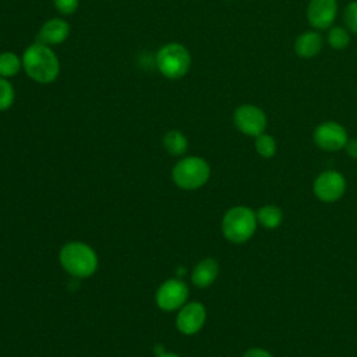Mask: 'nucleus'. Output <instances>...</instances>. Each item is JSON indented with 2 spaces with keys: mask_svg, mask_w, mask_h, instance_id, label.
<instances>
[{
  "mask_svg": "<svg viewBox=\"0 0 357 357\" xmlns=\"http://www.w3.org/2000/svg\"><path fill=\"white\" fill-rule=\"evenodd\" d=\"M243 357H273L268 350L261 349V347H251L248 349Z\"/></svg>",
  "mask_w": 357,
  "mask_h": 357,
  "instance_id": "23",
  "label": "nucleus"
},
{
  "mask_svg": "<svg viewBox=\"0 0 357 357\" xmlns=\"http://www.w3.org/2000/svg\"><path fill=\"white\" fill-rule=\"evenodd\" d=\"M312 138L317 146L326 152L340 151L349 141L346 128L336 121H324L317 126Z\"/></svg>",
  "mask_w": 357,
  "mask_h": 357,
  "instance_id": "8",
  "label": "nucleus"
},
{
  "mask_svg": "<svg viewBox=\"0 0 357 357\" xmlns=\"http://www.w3.org/2000/svg\"><path fill=\"white\" fill-rule=\"evenodd\" d=\"M322 49V36L317 31H307L297 36L294 50L303 59L315 57Z\"/></svg>",
  "mask_w": 357,
  "mask_h": 357,
  "instance_id": "14",
  "label": "nucleus"
},
{
  "mask_svg": "<svg viewBox=\"0 0 357 357\" xmlns=\"http://www.w3.org/2000/svg\"><path fill=\"white\" fill-rule=\"evenodd\" d=\"M54 8L61 15H71L77 11L79 0H52Z\"/></svg>",
  "mask_w": 357,
  "mask_h": 357,
  "instance_id": "22",
  "label": "nucleus"
},
{
  "mask_svg": "<svg viewBox=\"0 0 357 357\" xmlns=\"http://www.w3.org/2000/svg\"><path fill=\"white\" fill-rule=\"evenodd\" d=\"M59 262L68 275L86 279L96 272L99 259L91 245L82 241H70L61 247Z\"/></svg>",
  "mask_w": 357,
  "mask_h": 357,
  "instance_id": "2",
  "label": "nucleus"
},
{
  "mask_svg": "<svg viewBox=\"0 0 357 357\" xmlns=\"http://www.w3.org/2000/svg\"><path fill=\"white\" fill-rule=\"evenodd\" d=\"M257 220L265 229L273 230L280 226L283 220V212L276 205H264L257 211Z\"/></svg>",
  "mask_w": 357,
  "mask_h": 357,
  "instance_id": "16",
  "label": "nucleus"
},
{
  "mask_svg": "<svg viewBox=\"0 0 357 357\" xmlns=\"http://www.w3.org/2000/svg\"><path fill=\"white\" fill-rule=\"evenodd\" d=\"M206 321V310L202 303H185L177 312L176 326L180 333L191 336L198 333Z\"/></svg>",
  "mask_w": 357,
  "mask_h": 357,
  "instance_id": "10",
  "label": "nucleus"
},
{
  "mask_svg": "<svg viewBox=\"0 0 357 357\" xmlns=\"http://www.w3.org/2000/svg\"><path fill=\"white\" fill-rule=\"evenodd\" d=\"M234 126L248 137H258L265 132L268 119L265 112L255 105H241L233 114Z\"/></svg>",
  "mask_w": 357,
  "mask_h": 357,
  "instance_id": "7",
  "label": "nucleus"
},
{
  "mask_svg": "<svg viewBox=\"0 0 357 357\" xmlns=\"http://www.w3.org/2000/svg\"><path fill=\"white\" fill-rule=\"evenodd\" d=\"M22 70L38 84H52L60 74V60L50 46L39 42L29 45L22 53Z\"/></svg>",
  "mask_w": 357,
  "mask_h": 357,
  "instance_id": "1",
  "label": "nucleus"
},
{
  "mask_svg": "<svg viewBox=\"0 0 357 357\" xmlns=\"http://www.w3.org/2000/svg\"><path fill=\"white\" fill-rule=\"evenodd\" d=\"M188 286L180 279H167L156 290L155 301L162 311H178L188 298Z\"/></svg>",
  "mask_w": 357,
  "mask_h": 357,
  "instance_id": "6",
  "label": "nucleus"
},
{
  "mask_svg": "<svg viewBox=\"0 0 357 357\" xmlns=\"http://www.w3.org/2000/svg\"><path fill=\"white\" fill-rule=\"evenodd\" d=\"M15 100V91L8 78L0 77V112L8 110Z\"/></svg>",
  "mask_w": 357,
  "mask_h": 357,
  "instance_id": "20",
  "label": "nucleus"
},
{
  "mask_svg": "<svg viewBox=\"0 0 357 357\" xmlns=\"http://www.w3.org/2000/svg\"><path fill=\"white\" fill-rule=\"evenodd\" d=\"M328 43L332 49L340 50L349 46L350 43V33L343 26H332L328 32Z\"/></svg>",
  "mask_w": 357,
  "mask_h": 357,
  "instance_id": "18",
  "label": "nucleus"
},
{
  "mask_svg": "<svg viewBox=\"0 0 357 357\" xmlns=\"http://www.w3.org/2000/svg\"><path fill=\"white\" fill-rule=\"evenodd\" d=\"M155 64L165 78L180 79L191 67V54L184 45L178 42H169L158 50Z\"/></svg>",
  "mask_w": 357,
  "mask_h": 357,
  "instance_id": "4",
  "label": "nucleus"
},
{
  "mask_svg": "<svg viewBox=\"0 0 357 357\" xmlns=\"http://www.w3.org/2000/svg\"><path fill=\"white\" fill-rule=\"evenodd\" d=\"M347 31L357 35V1H350L343 13Z\"/></svg>",
  "mask_w": 357,
  "mask_h": 357,
  "instance_id": "21",
  "label": "nucleus"
},
{
  "mask_svg": "<svg viewBox=\"0 0 357 357\" xmlns=\"http://www.w3.org/2000/svg\"><path fill=\"white\" fill-rule=\"evenodd\" d=\"M70 25L63 18L54 17L42 24V26L38 31L36 42L43 43L46 46H57L67 40L70 36Z\"/></svg>",
  "mask_w": 357,
  "mask_h": 357,
  "instance_id": "12",
  "label": "nucleus"
},
{
  "mask_svg": "<svg viewBox=\"0 0 357 357\" xmlns=\"http://www.w3.org/2000/svg\"><path fill=\"white\" fill-rule=\"evenodd\" d=\"M219 265L215 258H204L201 259L191 272V282L195 287L205 289L209 287L218 278Z\"/></svg>",
  "mask_w": 357,
  "mask_h": 357,
  "instance_id": "13",
  "label": "nucleus"
},
{
  "mask_svg": "<svg viewBox=\"0 0 357 357\" xmlns=\"http://www.w3.org/2000/svg\"><path fill=\"white\" fill-rule=\"evenodd\" d=\"M163 148L172 156H181L188 148L187 137L178 130H169L162 139Z\"/></svg>",
  "mask_w": 357,
  "mask_h": 357,
  "instance_id": "15",
  "label": "nucleus"
},
{
  "mask_svg": "<svg viewBox=\"0 0 357 357\" xmlns=\"http://www.w3.org/2000/svg\"><path fill=\"white\" fill-rule=\"evenodd\" d=\"M257 212L244 205H237L226 211L222 218V233L226 240L241 244L250 240L257 230Z\"/></svg>",
  "mask_w": 357,
  "mask_h": 357,
  "instance_id": "3",
  "label": "nucleus"
},
{
  "mask_svg": "<svg viewBox=\"0 0 357 357\" xmlns=\"http://www.w3.org/2000/svg\"><path fill=\"white\" fill-rule=\"evenodd\" d=\"M211 177L209 163L199 156L181 158L172 169V180L181 190H197Z\"/></svg>",
  "mask_w": 357,
  "mask_h": 357,
  "instance_id": "5",
  "label": "nucleus"
},
{
  "mask_svg": "<svg viewBox=\"0 0 357 357\" xmlns=\"http://www.w3.org/2000/svg\"><path fill=\"white\" fill-rule=\"evenodd\" d=\"M22 70V59L14 52L0 53V77L11 78Z\"/></svg>",
  "mask_w": 357,
  "mask_h": 357,
  "instance_id": "17",
  "label": "nucleus"
},
{
  "mask_svg": "<svg viewBox=\"0 0 357 357\" xmlns=\"http://www.w3.org/2000/svg\"><path fill=\"white\" fill-rule=\"evenodd\" d=\"M344 149H346V152H347V155H349L350 158L357 159V138L349 139L347 144H346V146H344Z\"/></svg>",
  "mask_w": 357,
  "mask_h": 357,
  "instance_id": "24",
  "label": "nucleus"
},
{
  "mask_svg": "<svg viewBox=\"0 0 357 357\" xmlns=\"http://www.w3.org/2000/svg\"><path fill=\"white\" fill-rule=\"evenodd\" d=\"M337 14L336 0H310L307 6V20L317 29L329 28Z\"/></svg>",
  "mask_w": 357,
  "mask_h": 357,
  "instance_id": "11",
  "label": "nucleus"
},
{
  "mask_svg": "<svg viewBox=\"0 0 357 357\" xmlns=\"http://www.w3.org/2000/svg\"><path fill=\"white\" fill-rule=\"evenodd\" d=\"M156 357H181V356H178V354H176V353H169V351H163L162 354H159V356H156Z\"/></svg>",
  "mask_w": 357,
  "mask_h": 357,
  "instance_id": "25",
  "label": "nucleus"
},
{
  "mask_svg": "<svg viewBox=\"0 0 357 357\" xmlns=\"http://www.w3.org/2000/svg\"><path fill=\"white\" fill-rule=\"evenodd\" d=\"M255 151L262 158H272L276 153V141L269 134H259L255 137Z\"/></svg>",
  "mask_w": 357,
  "mask_h": 357,
  "instance_id": "19",
  "label": "nucleus"
},
{
  "mask_svg": "<svg viewBox=\"0 0 357 357\" xmlns=\"http://www.w3.org/2000/svg\"><path fill=\"white\" fill-rule=\"evenodd\" d=\"M315 197L322 202H335L340 199L346 191V180L336 170H326L318 174L312 184Z\"/></svg>",
  "mask_w": 357,
  "mask_h": 357,
  "instance_id": "9",
  "label": "nucleus"
}]
</instances>
